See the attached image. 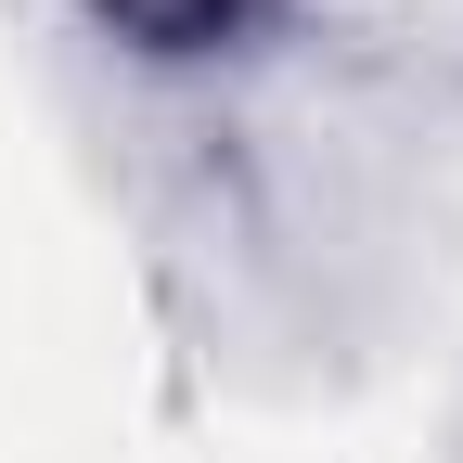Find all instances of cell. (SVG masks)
Returning a JSON list of instances; mask_svg holds the SVG:
<instances>
[{"label":"cell","instance_id":"cell-1","mask_svg":"<svg viewBox=\"0 0 463 463\" xmlns=\"http://www.w3.org/2000/svg\"><path fill=\"white\" fill-rule=\"evenodd\" d=\"M142 39H206V26H232V0H116Z\"/></svg>","mask_w":463,"mask_h":463}]
</instances>
